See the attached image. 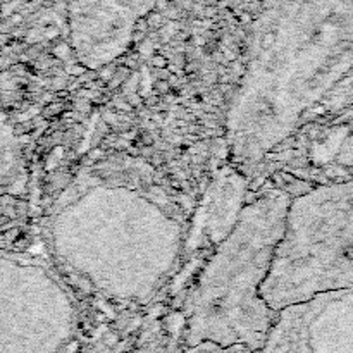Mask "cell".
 Returning a JSON list of instances; mask_svg holds the SVG:
<instances>
[{"label": "cell", "instance_id": "obj_3", "mask_svg": "<svg viewBox=\"0 0 353 353\" xmlns=\"http://www.w3.org/2000/svg\"><path fill=\"white\" fill-rule=\"evenodd\" d=\"M73 329V300L52 269L0 251V344L23 353H59Z\"/></svg>", "mask_w": 353, "mask_h": 353}, {"label": "cell", "instance_id": "obj_5", "mask_svg": "<svg viewBox=\"0 0 353 353\" xmlns=\"http://www.w3.org/2000/svg\"><path fill=\"white\" fill-rule=\"evenodd\" d=\"M150 0H74L71 7V47L90 69L114 62L128 50L138 21Z\"/></svg>", "mask_w": 353, "mask_h": 353}, {"label": "cell", "instance_id": "obj_6", "mask_svg": "<svg viewBox=\"0 0 353 353\" xmlns=\"http://www.w3.org/2000/svg\"><path fill=\"white\" fill-rule=\"evenodd\" d=\"M186 353H254L246 346H221L216 343H200L188 348Z\"/></svg>", "mask_w": 353, "mask_h": 353}, {"label": "cell", "instance_id": "obj_1", "mask_svg": "<svg viewBox=\"0 0 353 353\" xmlns=\"http://www.w3.org/2000/svg\"><path fill=\"white\" fill-rule=\"evenodd\" d=\"M47 238L59 266L98 295L146 304L178 264L183 224L150 179L98 166L57 198Z\"/></svg>", "mask_w": 353, "mask_h": 353}, {"label": "cell", "instance_id": "obj_4", "mask_svg": "<svg viewBox=\"0 0 353 353\" xmlns=\"http://www.w3.org/2000/svg\"><path fill=\"white\" fill-rule=\"evenodd\" d=\"M257 353H353V289L319 293L277 310Z\"/></svg>", "mask_w": 353, "mask_h": 353}, {"label": "cell", "instance_id": "obj_2", "mask_svg": "<svg viewBox=\"0 0 353 353\" xmlns=\"http://www.w3.org/2000/svg\"><path fill=\"white\" fill-rule=\"evenodd\" d=\"M289 201L281 190H266L241 207L186 301L188 346L238 344L254 353L264 346L277 312L262 288L283 238Z\"/></svg>", "mask_w": 353, "mask_h": 353}]
</instances>
